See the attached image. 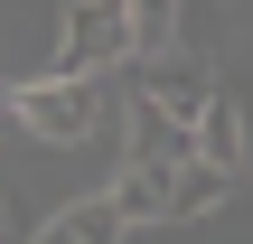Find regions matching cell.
<instances>
[{
    "label": "cell",
    "instance_id": "obj_2",
    "mask_svg": "<svg viewBox=\"0 0 253 244\" xmlns=\"http://www.w3.org/2000/svg\"><path fill=\"white\" fill-rule=\"evenodd\" d=\"M56 66H66V75H113V66H131V9H122V0H75V9H66V38H56Z\"/></svg>",
    "mask_w": 253,
    "mask_h": 244
},
{
    "label": "cell",
    "instance_id": "obj_10",
    "mask_svg": "<svg viewBox=\"0 0 253 244\" xmlns=\"http://www.w3.org/2000/svg\"><path fill=\"white\" fill-rule=\"evenodd\" d=\"M9 226H19V207H9V197H0V235H9Z\"/></svg>",
    "mask_w": 253,
    "mask_h": 244
},
{
    "label": "cell",
    "instance_id": "obj_6",
    "mask_svg": "<svg viewBox=\"0 0 253 244\" xmlns=\"http://www.w3.org/2000/svg\"><path fill=\"white\" fill-rule=\"evenodd\" d=\"M113 207H122V226H169V160H131V150H122Z\"/></svg>",
    "mask_w": 253,
    "mask_h": 244
},
{
    "label": "cell",
    "instance_id": "obj_4",
    "mask_svg": "<svg viewBox=\"0 0 253 244\" xmlns=\"http://www.w3.org/2000/svg\"><path fill=\"white\" fill-rule=\"evenodd\" d=\"M235 188H244V169H225V160L188 150V160L169 169V226H197V216H216V207H225Z\"/></svg>",
    "mask_w": 253,
    "mask_h": 244
},
{
    "label": "cell",
    "instance_id": "obj_3",
    "mask_svg": "<svg viewBox=\"0 0 253 244\" xmlns=\"http://www.w3.org/2000/svg\"><path fill=\"white\" fill-rule=\"evenodd\" d=\"M131 66H141V85H131V94H150L160 113H178V122L197 132V113H207V94H216V75H207L197 56H178V47H169V56H131Z\"/></svg>",
    "mask_w": 253,
    "mask_h": 244
},
{
    "label": "cell",
    "instance_id": "obj_1",
    "mask_svg": "<svg viewBox=\"0 0 253 244\" xmlns=\"http://www.w3.org/2000/svg\"><path fill=\"white\" fill-rule=\"evenodd\" d=\"M0 103H9V122H19V132H38V141H56V150H75V141L103 122V85H94V75H66V66L19 75Z\"/></svg>",
    "mask_w": 253,
    "mask_h": 244
},
{
    "label": "cell",
    "instance_id": "obj_11",
    "mask_svg": "<svg viewBox=\"0 0 253 244\" xmlns=\"http://www.w3.org/2000/svg\"><path fill=\"white\" fill-rule=\"evenodd\" d=\"M0 122H9V103H0Z\"/></svg>",
    "mask_w": 253,
    "mask_h": 244
},
{
    "label": "cell",
    "instance_id": "obj_9",
    "mask_svg": "<svg viewBox=\"0 0 253 244\" xmlns=\"http://www.w3.org/2000/svg\"><path fill=\"white\" fill-rule=\"evenodd\" d=\"M131 9V56H169L178 47V0H122Z\"/></svg>",
    "mask_w": 253,
    "mask_h": 244
},
{
    "label": "cell",
    "instance_id": "obj_7",
    "mask_svg": "<svg viewBox=\"0 0 253 244\" xmlns=\"http://www.w3.org/2000/svg\"><path fill=\"white\" fill-rule=\"evenodd\" d=\"M188 150H197V132H188L178 113H160L150 94H131V160H169V169H178Z\"/></svg>",
    "mask_w": 253,
    "mask_h": 244
},
{
    "label": "cell",
    "instance_id": "obj_8",
    "mask_svg": "<svg viewBox=\"0 0 253 244\" xmlns=\"http://www.w3.org/2000/svg\"><path fill=\"white\" fill-rule=\"evenodd\" d=\"M197 150H207V160H225V169H244V103H235L225 85H216V94H207V113H197Z\"/></svg>",
    "mask_w": 253,
    "mask_h": 244
},
{
    "label": "cell",
    "instance_id": "obj_5",
    "mask_svg": "<svg viewBox=\"0 0 253 244\" xmlns=\"http://www.w3.org/2000/svg\"><path fill=\"white\" fill-rule=\"evenodd\" d=\"M38 244H113V235H131L122 226V207H113V188H94V197H66L47 226H28Z\"/></svg>",
    "mask_w": 253,
    "mask_h": 244
}]
</instances>
